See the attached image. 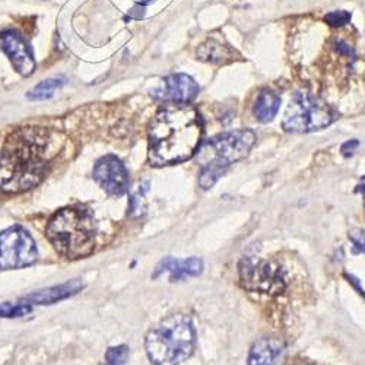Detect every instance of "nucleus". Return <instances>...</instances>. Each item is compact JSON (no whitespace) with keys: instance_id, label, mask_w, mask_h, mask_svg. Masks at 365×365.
Returning a JSON list of instances; mask_svg holds the SVG:
<instances>
[{"instance_id":"obj_12","label":"nucleus","mask_w":365,"mask_h":365,"mask_svg":"<svg viewBox=\"0 0 365 365\" xmlns=\"http://www.w3.org/2000/svg\"><path fill=\"white\" fill-rule=\"evenodd\" d=\"M202 272H204L202 259L188 257L181 260L168 256L157 264V268L154 273L150 275V278L158 279L164 273H168L171 282H180L184 281L186 278H190V276H199Z\"/></svg>"},{"instance_id":"obj_23","label":"nucleus","mask_w":365,"mask_h":365,"mask_svg":"<svg viewBox=\"0 0 365 365\" xmlns=\"http://www.w3.org/2000/svg\"><path fill=\"white\" fill-rule=\"evenodd\" d=\"M358 146H359V142H358L357 139L345 142V144L342 145V148H341V150H342V155H344L345 158H348V157H352V155H354V152H355V150H357V148H358Z\"/></svg>"},{"instance_id":"obj_6","label":"nucleus","mask_w":365,"mask_h":365,"mask_svg":"<svg viewBox=\"0 0 365 365\" xmlns=\"http://www.w3.org/2000/svg\"><path fill=\"white\" fill-rule=\"evenodd\" d=\"M335 119L333 110L322 99L308 92H297L286 108L282 128L293 133H308L327 128Z\"/></svg>"},{"instance_id":"obj_2","label":"nucleus","mask_w":365,"mask_h":365,"mask_svg":"<svg viewBox=\"0 0 365 365\" xmlns=\"http://www.w3.org/2000/svg\"><path fill=\"white\" fill-rule=\"evenodd\" d=\"M48 132L31 128L12 133L0 150V190L19 193L40 184L47 175Z\"/></svg>"},{"instance_id":"obj_10","label":"nucleus","mask_w":365,"mask_h":365,"mask_svg":"<svg viewBox=\"0 0 365 365\" xmlns=\"http://www.w3.org/2000/svg\"><path fill=\"white\" fill-rule=\"evenodd\" d=\"M0 47L9 57L12 66L22 75V77H31L34 73L37 63L31 46L23 39V35L17 30H5L0 32Z\"/></svg>"},{"instance_id":"obj_20","label":"nucleus","mask_w":365,"mask_h":365,"mask_svg":"<svg viewBox=\"0 0 365 365\" xmlns=\"http://www.w3.org/2000/svg\"><path fill=\"white\" fill-rule=\"evenodd\" d=\"M129 358V348L126 345H119L108 348L106 352V362L99 365H124Z\"/></svg>"},{"instance_id":"obj_13","label":"nucleus","mask_w":365,"mask_h":365,"mask_svg":"<svg viewBox=\"0 0 365 365\" xmlns=\"http://www.w3.org/2000/svg\"><path fill=\"white\" fill-rule=\"evenodd\" d=\"M81 289H83L82 279H72V281L63 282L60 285L41 289V291L31 293L28 295H25L22 299L25 301V303L31 304V306L32 304L50 306V304H55V303H59V301L77 295Z\"/></svg>"},{"instance_id":"obj_9","label":"nucleus","mask_w":365,"mask_h":365,"mask_svg":"<svg viewBox=\"0 0 365 365\" xmlns=\"http://www.w3.org/2000/svg\"><path fill=\"white\" fill-rule=\"evenodd\" d=\"M92 177L110 196H123L129 190V171L116 155L99 158L94 167Z\"/></svg>"},{"instance_id":"obj_14","label":"nucleus","mask_w":365,"mask_h":365,"mask_svg":"<svg viewBox=\"0 0 365 365\" xmlns=\"http://www.w3.org/2000/svg\"><path fill=\"white\" fill-rule=\"evenodd\" d=\"M281 354V344L275 339H259L250 349L247 365H275Z\"/></svg>"},{"instance_id":"obj_16","label":"nucleus","mask_w":365,"mask_h":365,"mask_svg":"<svg viewBox=\"0 0 365 365\" xmlns=\"http://www.w3.org/2000/svg\"><path fill=\"white\" fill-rule=\"evenodd\" d=\"M197 59L202 61H209L213 65H222L228 63L237 55L228 46H224L215 40H209L197 48Z\"/></svg>"},{"instance_id":"obj_17","label":"nucleus","mask_w":365,"mask_h":365,"mask_svg":"<svg viewBox=\"0 0 365 365\" xmlns=\"http://www.w3.org/2000/svg\"><path fill=\"white\" fill-rule=\"evenodd\" d=\"M66 85V78L65 77H57V78H48L41 81L40 83H37L32 90L27 94L30 101H46L50 99L56 91L61 90L63 86Z\"/></svg>"},{"instance_id":"obj_19","label":"nucleus","mask_w":365,"mask_h":365,"mask_svg":"<svg viewBox=\"0 0 365 365\" xmlns=\"http://www.w3.org/2000/svg\"><path fill=\"white\" fill-rule=\"evenodd\" d=\"M32 311L31 304H12L3 303L0 304V317L3 319H18L22 316H27Z\"/></svg>"},{"instance_id":"obj_1","label":"nucleus","mask_w":365,"mask_h":365,"mask_svg":"<svg viewBox=\"0 0 365 365\" xmlns=\"http://www.w3.org/2000/svg\"><path fill=\"white\" fill-rule=\"evenodd\" d=\"M204 121L187 103H167L149 124V159L152 166H171L190 159L200 146Z\"/></svg>"},{"instance_id":"obj_8","label":"nucleus","mask_w":365,"mask_h":365,"mask_svg":"<svg viewBox=\"0 0 365 365\" xmlns=\"http://www.w3.org/2000/svg\"><path fill=\"white\" fill-rule=\"evenodd\" d=\"M240 279L248 291L263 294H281L286 286L282 268L263 259H243L240 263Z\"/></svg>"},{"instance_id":"obj_22","label":"nucleus","mask_w":365,"mask_h":365,"mask_svg":"<svg viewBox=\"0 0 365 365\" xmlns=\"http://www.w3.org/2000/svg\"><path fill=\"white\" fill-rule=\"evenodd\" d=\"M349 240L354 244V253H365V231L354 228L349 231Z\"/></svg>"},{"instance_id":"obj_7","label":"nucleus","mask_w":365,"mask_h":365,"mask_svg":"<svg viewBox=\"0 0 365 365\" xmlns=\"http://www.w3.org/2000/svg\"><path fill=\"white\" fill-rule=\"evenodd\" d=\"M37 257V243L23 226L14 225L0 233V269L27 268Z\"/></svg>"},{"instance_id":"obj_5","label":"nucleus","mask_w":365,"mask_h":365,"mask_svg":"<svg viewBox=\"0 0 365 365\" xmlns=\"http://www.w3.org/2000/svg\"><path fill=\"white\" fill-rule=\"evenodd\" d=\"M256 142V135L248 129L224 132L213 136L202 148V157L210 155L205 161L199 174V186L209 190L228 170L231 164L241 161L248 155Z\"/></svg>"},{"instance_id":"obj_11","label":"nucleus","mask_w":365,"mask_h":365,"mask_svg":"<svg viewBox=\"0 0 365 365\" xmlns=\"http://www.w3.org/2000/svg\"><path fill=\"white\" fill-rule=\"evenodd\" d=\"M200 88L193 78L184 73H175L164 79L162 90L154 91L152 95L170 103H188L197 97Z\"/></svg>"},{"instance_id":"obj_25","label":"nucleus","mask_w":365,"mask_h":365,"mask_svg":"<svg viewBox=\"0 0 365 365\" xmlns=\"http://www.w3.org/2000/svg\"><path fill=\"white\" fill-rule=\"evenodd\" d=\"M355 192L361 193V195L365 197V175H362V179H361V181L358 183V186H357V188H355Z\"/></svg>"},{"instance_id":"obj_3","label":"nucleus","mask_w":365,"mask_h":365,"mask_svg":"<svg viewBox=\"0 0 365 365\" xmlns=\"http://www.w3.org/2000/svg\"><path fill=\"white\" fill-rule=\"evenodd\" d=\"M46 235L61 256L68 259L90 256L97 235L94 212L85 206L63 208L48 221Z\"/></svg>"},{"instance_id":"obj_15","label":"nucleus","mask_w":365,"mask_h":365,"mask_svg":"<svg viewBox=\"0 0 365 365\" xmlns=\"http://www.w3.org/2000/svg\"><path fill=\"white\" fill-rule=\"evenodd\" d=\"M281 107V97L270 91V90H262L256 98V103L253 106V115L262 123H269L278 115Z\"/></svg>"},{"instance_id":"obj_4","label":"nucleus","mask_w":365,"mask_h":365,"mask_svg":"<svg viewBox=\"0 0 365 365\" xmlns=\"http://www.w3.org/2000/svg\"><path fill=\"white\" fill-rule=\"evenodd\" d=\"M196 346V329L186 314H172L146 335L145 348L154 365H180Z\"/></svg>"},{"instance_id":"obj_24","label":"nucleus","mask_w":365,"mask_h":365,"mask_svg":"<svg viewBox=\"0 0 365 365\" xmlns=\"http://www.w3.org/2000/svg\"><path fill=\"white\" fill-rule=\"evenodd\" d=\"M335 47H336L337 52L341 53V55H344V56H348V57L354 56V52H352V48L345 41H342V40H336Z\"/></svg>"},{"instance_id":"obj_18","label":"nucleus","mask_w":365,"mask_h":365,"mask_svg":"<svg viewBox=\"0 0 365 365\" xmlns=\"http://www.w3.org/2000/svg\"><path fill=\"white\" fill-rule=\"evenodd\" d=\"M149 183H144L129 199V215L132 218L139 217L145 212V193L148 192Z\"/></svg>"},{"instance_id":"obj_26","label":"nucleus","mask_w":365,"mask_h":365,"mask_svg":"<svg viewBox=\"0 0 365 365\" xmlns=\"http://www.w3.org/2000/svg\"><path fill=\"white\" fill-rule=\"evenodd\" d=\"M286 365H314L308 361H304V359H294V361H289L286 362Z\"/></svg>"},{"instance_id":"obj_21","label":"nucleus","mask_w":365,"mask_h":365,"mask_svg":"<svg viewBox=\"0 0 365 365\" xmlns=\"http://www.w3.org/2000/svg\"><path fill=\"white\" fill-rule=\"evenodd\" d=\"M351 19H352V14L346 10H333L324 17V22L332 28L344 27V25H346Z\"/></svg>"}]
</instances>
